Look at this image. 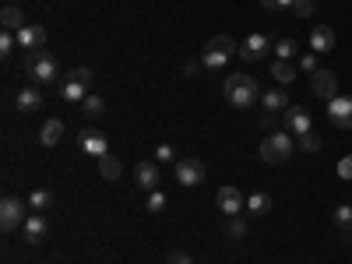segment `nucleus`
I'll return each instance as SVG.
<instances>
[{
    "label": "nucleus",
    "mask_w": 352,
    "mask_h": 264,
    "mask_svg": "<svg viewBox=\"0 0 352 264\" xmlns=\"http://www.w3.org/2000/svg\"><path fill=\"white\" fill-rule=\"evenodd\" d=\"M25 74L32 78V85L46 88L53 81H60V67H56V56L50 50H32L25 53Z\"/></svg>",
    "instance_id": "nucleus-1"
},
{
    "label": "nucleus",
    "mask_w": 352,
    "mask_h": 264,
    "mask_svg": "<svg viewBox=\"0 0 352 264\" xmlns=\"http://www.w3.org/2000/svg\"><path fill=\"white\" fill-rule=\"evenodd\" d=\"M222 96L229 99V106H236V109H247L261 99V88L250 74H226L222 81Z\"/></svg>",
    "instance_id": "nucleus-2"
},
{
    "label": "nucleus",
    "mask_w": 352,
    "mask_h": 264,
    "mask_svg": "<svg viewBox=\"0 0 352 264\" xmlns=\"http://www.w3.org/2000/svg\"><path fill=\"white\" fill-rule=\"evenodd\" d=\"M232 56H240V46L232 43L229 36H215V39H208L204 43V50H201V64L208 67V71H222Z\"/></svg>",
    "instance_id": "nucleus-3"
},
{
    "label": "nucleus",
    "mask_w": 352,
    "mask_h": 264,
    "mask_svg": "<svg viewBox=\"0 0 352 264\" xmlns=\"http://www.w3.org/2000/svg\"><path fill=\"white\" fill-rule=\"evenodd\" d=\"M92 71L88 67H74V71H67L64 78H60V96H64V102H71V106H81L85 99H88V88H92Z\"/></svg>",
    "instance_id": "nucleus-4"
},
{
    "label": "nucleus",
    "mask_w": 352,
    "mask_h": 264,
    "mask_svg": "<svg viewBox=\"0 0 352 264\" xmlns=\"http://www.w3.org/2000/svg\"><path fill=\"white\" fill-rule=\"evenodd\" d=\"M292 134L289 131H272L268 138L261 141V159L268 162V166H282V162H289V155H292Z\"/></svg>",
    "instance_id": "nucleus-5"
},
{
    "label": "nucleus",
    "mask_w": 352,
    "mask_h": 264,
    "mask_svg": "<svg viewBox=\"0 0 352 264\" xmlns=\"http://www.w3.org/2000/svg\"><path fill=\"white\" fill-rule=\"evenodd\" d=\"M25 219H28V204L18 194H4V201H0V229L14 232L25 226Z\"/></svg>",
    "instance_id": "nucleus-6"
},
{
    "label": "nucleus",
    "mask_w": 352,
    "mask_h": 264,
    "mask_svg": "<svg viewBox=\"0 0 352 264\" xmlns=\"http://www.w3.org/2000/svg\"><path fill=\"white\" fill-rule=\"evenodd\" d=\"M328 120L338 131H352V96H335L328 102Z\"/></svg>",
    "instance_id": "nucleus-7"
},
{
    "label": "nucleus",
    "mask_w": 352,
    "mask_h": 264,
    "mask_svg": "<svg viewBox=\"0 0 352 264\" xmlns=\"http://www.w3.org/2000/svg\"><path fill=\"white\" fill-rule=\"evenodd\" d=\"M204 180V162L201 159H180L176 162V184L180 187H197Z\"/></svg>",
    "instance_id": "nucleus-8"
},
{
    "label": "nucleus",
    "mask_w": 352,
    "mask_h": 264,
    "mask_svg": "<svg viewBox=\"0 0 352 264\" xmlns=\"http://www.w3.org/2000/svg\"><path fill=\"white\" fill-rule=\"evenodd\" d=\"M268 50H275L272 46V39L268 36H261V32H254V36H247L243 43H240V56L243 60H264V56H268Z\"/></svg>",
    "instance_id": "nucleus-9"
},
{
    "label": "nucleus",
    "mask_w": 352,
    "mask_h": 264,
    "mask_svg": "<svg viewBox=\"0 0 352 264\" xmlns=\"http://www.w3.org/2000/svg\"><path fill=\"white\" fill-rule=\"evenodd\" d=\"M14 39H18V50H46V28L43 25H25V28H18L14 32Z\"/></svg>",
    "instance_id": "nucleus-10"
},
{
    "label": "nucleus",
    "mask_w": 352,
    "mask_h": 264,
    "mask_svg": "<svg viewBox=\"0 0 352 264\" xmlns=\"http://www.w3.org/2000/svg\"><path fill=\"white\" fill-rule=\"evenodd\" d=\"M134 180H138V187L141 190H159V162L155 159H141L138 166H134Z\"/></svg>",
    "instance_id": "nucleus-11"
},
{
    "label": "nucleus",
    "mask_w": 352,
    "mask_h": 264,
    "mask_svg": "<svg viewBox=\"0 0 352 264\" xmlns=\"http://www.w3.org/2000/svg\"><path fill=\"white\" fill-rule=\"evenodd\" d=\"M215 204H219V212H222V215H240V212L247 208V201H243V194H240L236 187H219Z\"/></svg>",
    "instance_id": "nucleus-12"
},
{
    "label": "nucleus",
    "mask_w": 352,
    "mask_h": 264,
    "mask_svg": "<svg viewBox=\"0 0 352 264\" xmlns=\"http://www.w3.org/2000/svg\"><path fill=\"white\" fill-rule=\"evenodd\" d=\"M310 88H314L317 99L331 102V99L338 96V78H335L331 71H317V74H310Z\"/></svg>",
    "instance_id": "nucleus-13"
},
{
    "label": "nucleus",
    "mask_w": 352,
    "mask_h": 264,
    "mask_svg": "<svg viewBox=\"0 0 352 264\" xmlns=\"http://www.w3.org/2000/svg\"><path fill=\"white\" fill-rule=\"evenodd\" d=\"M310 124H314V116L307 106H289L285 109V131L289 134H310Z\"/></svg>",
    "instance_id": "nucleus-14"
},
{
    "label": "nucleus",
    "mask_w": 352,
    "mask_h": 264,
    "mask_svg": "<svg viewBox=\"0 0 352 264\" xmlns=\"http://www.w3.org/2000/svg\"><path fill=\"white\" fill-rule=\"evenodd\" d=\"M21 236H25L28 247H39V243H43V236H46V219H43V212H36V215H28V219H25Z\"/></svg>",
    "instance_id": "nucleus-15"
},
{
    "label": "nucleus",
    "mask_w": 352,
    "mask_h": 264,
    "mask_svg": "<svg viewBox=\"0 0 352 264\" xmlns=\"http://www.w3.org/2000/svg\"><path fill=\"white\" fill-rule=\"evenodd\" d=\"M310 50H314L317 56L335 50V32H331V25H314V28H310Z\"/></svg>",
    "instance_id": "nucleus-16"
},
{
    "label": "nucleus",
    "mask_w": 352,
    "mask_h": 264,
    "mask_svg": "<svg viewBox=\"0 0 352 264\" xmlns=\"http://www.w3.org/2000/svg\"><path fill=\"white\" fill-rule=\"evenodd\" d=\"M81 152H85V155H92V159L109 155V148H106V134H102V131H81Z\"/></svg>",
    "instance_id": "nucleus-17"
},
{
    "label": "nucleus",
    "mask_w": 352,
    "mask_h": 264,
    "mask_svg": "<svg viewBox=\"0 0 352 264\" xmlns=\"http://www.w3.org/2000/svg\"><path fill=\"white\" fill-rule=\"evenodd\" d=\"M14 106H18L21 113H36V109L43 106V92H39V85H25V88H18Z\"/></svg>",
    "instance_id": "nucleus-18"
},
{
    "label": "nucleus",
    "mask_w": 352,
    "mask_h": 264,
    "mask_svg": "<svg viewBox=\"0 0 352 264\" xmlns=\"http://www.w3.org/2000/svg\"><path fill=\"white\" fill-rule=\"evenodd\" d=\"M261 102H264V109H268V113H285L292 102H289V96L282 92V88H268V92H261Z\"/></svg>",
    "instance_id": "nucleus-19"
},
{
    "label": "nucleus",
    "mask_w": 352,
    "mask_h": 264,
    "mask_svg": "<svg viewBox=\"0 0 352 264\" xmlns=\"http://www.w3.org/2000/svg\"><path fill=\"white\" fill-rule=\"evenodd\" d=\"M0 25H4V32H18V28H25V14H21V8L8 4L4 11H0Z\"/></svg>",
    "instance_id": "nucleus-20"
},
{
    "label": "nucleus",
    "mask_w": 352,
    "mask_h": 264,
    "mask_svg": "<svg viewBox=\"0 0 352 264\" xmlns=\"http://www.w3.org/2000/svg\"><path fill=\"white\" fill-rule=\"evenodd\" d=\"M296 74H300V67L292 64V60H275V67H272V78L278 85H292V81H296Z\"/></svg>",
    "instance_id": "nucleus-21"
},
{
    "label": "nucleus",
    "mask_w": 352,
    "mask_h": 264,
    "mask_svg": "<svg viewBox=\"0 0 352 264\" xmlns=\"http://www.w3.org/2000/svg\"><path fill=\"white\" fill-rule=\"evenodd\" d=\"M60 138H64V120H56V116H53V120H46V124H43V131H39V141H43L46 148H50V144H56Z\"/></svg>",
    "instance_id": "nucleus-22"
},
{
    "label": "nucleus",
    "mask_w": 352,
    "mask_h": 264,
    "mask_svg": "<svg viewBox=\"0 0 352 264\" xmlns=\"http://www.w3.org/2000/svg\"><path fill=\"white\" fill-rule=\"evenodd\" d=\"M120 173H124V166H120V159H116V155H102L99 159V176H102V180H116Z\"/></svg>",
    "instance_id": "nucleus-23"
},
{
    "label": "nucleus",
    "mask_w": 352,
    "mask_h": 264,
    "mask_svg": "<svg viewBox=\"0 0 352 264\" xmlns=\"http://www.w3.org/2000/svg\"><path fill=\"white\" fill-rule=\"evenodd\" d=\"M247 212H250V215H268V212H272V197L261 194V190L250 194V197H247Z\"/></svg>",
    "instance_id": "nucleus-24"
},
{
    "label": "nucleus",
    "mask_w": 352,
    "mask_h": 264,
    "mask_svg": "<svg viewBox=\"0 0 352 264\" xmlns=\"http://www.w3.org/2000/svg\"><path fill=\"white\" fill-rule=\"evenodd\" d=\"M50 204H53V190H46V187L28 194V208H32V212H46Z\"/></svg>",
    "instance_id": "nucleus-25"
},
{
    "label": "nucleus",
    "mask_w": 352,
    "mask_h": 264,
    "mask_svg": "<svg viewBox=\"0 0 352 264\" xmlns=\"http://www.w3.org/2000/svg\"><path fill=\"white\" fill-rule=\"evenodd\" d=\"M275 53H278V60H296V56H300V43L296 39H278Z\"/></svg>",
    "instance_id": "nucleus-26"
},
{
    "label": "nucleus",
    "mask_w": 352,
    "mask_h": 264,
    "mask_svg": "<svg viewBox=\"0 0 352 264\" xmlns=\"http://www.w3.org/2000/svg\"><path fill=\"white\" fill-rule=\"evenodd\" d=\"M226 236H232V240L247 236V219H240V215H229V222H226Z\"/></svg>",
    "instance_id": "nucleus-27"
},
{
    "label": "nucleus",
    "mask_w": 352,
    "mask_h": 264,
    "mask_svg": "<svg viewBox=\"0 0 352 264\" xmlns=\"http://www.w3.org/2000/svg\"><path fill=\"white\" fill-rule=\"evenodd\" d=\"M81 109H85L88 116H102V113H106V99H102V96H92V92H88V99L81 102Z\"/></svg>",
    "instance_id": "nucleus-28"
},
{
    "label": "nucleus",
    "mask_w": 352,
    "mask_h": 264,
    "mask_svg": "<svg viewBox=\"0 0 352 264\" xmlns=\"http://www.w3.org/2000/svg\"><path fill=\"white\" fill-rule=\"evenodd\" d=\"M335 226L338 229H352V204H338L335 208Z\"/></svg>",
    "instance_id": "nucleus-29"
},
{
    "label": "nucleus",
    "mask_w": 352,
    "mask_h": 264,
    "mask_svg": "<svg viewBox=\"0 0 352 264\" xmlns=\"http://www.w3.org/2000/svg\"><path fill=\"white\" fill-rule=\"evenodd\" d=\"M144 208H148V215H159V212L166 208V194H162V190H152V194H148V204H144Z\"/></svg>",
    "instance_id": "nucleus-30"
},
{
    "label": "nucleus",
    "mask_w": 352,
    "mask_h": 264,
    "mask_svg": "<svg viewBox=\"0 0 352 264\" xmlns=\"http://www.w3.org/2000/svg\"><path fill=\"white\" fill-rule=\"evenodd\" d=\"M300 74H317L320 67H317V53H307V56H300Z\"/></svg>",
    "instance_id": "nucleus-31"
},
{
    "label": "nucleus",
    "mask_w": 352,
    "mask_h": 264,
    "mask_svg": "<svg viewBox=\"0 0 352 264\" xmlns=\"http://www.w3.org/2000/svg\"><path fill=\"white\" fill-rule=\"evenodd\" d=\"M14 46H18L14 32H0V56H11V53H14Z\"/></svg>",
    "instance_id": "nucleus-32"
},
{
    "label": "nucleus",
    "mask_w": 352,
    "mask_h": 264,
    "mask_svg": "<svg viewBox=\"0 0 352 264\" xmlns=\"http://www.w3.org/2000/svg\"><path fill=\"white\" fill-rule=\"evenodd\" d=\"M155 162H180V159H176L173 144H159V148H155Z\"/></svg>",
    "instance_id": "nucleus-33"
},
{
    "label": "nucleus",
    "mask_w": 352,
    "mask_h": 264,
    "mask_svg": "<svg viewBox=\"0 0 352 264\" xmlns=\"http://www.w3.org/2000/svg\"><path fill=\"white\" fill-rule=\"evenodd\" d=\"M296 0H261V8L264 11H285V8H292Z\"/></svg>",
    "instance_id": "nucleus-34"
},
{
    "label": "nucleus",
    "mask_w": 352,
    "mask_h": 264,
    "mask_svg": "<svg viewBox=\"0 0 352 264\" xmlns=\"http://www.w3.org/2000/svg\"><path fill=\"white\" fill-rule=\"evenodd\" d=\"M292 14L310 18V14H314V0H296V4H292Z\"/></svg>",
    "instance_id": "nucleus-35"
},
{
    "label": "nucleus",
    "mask_w": 352,
    "mask_h": 264,
    "mask_svg": "<svg viewBox=\"0 0 352 264\" xmlns=\"http://www.w3.org/2000/svg\"><path fill=\"white\" fill-rule=\"evenodd\" d=\"M300 141H303V148L307 152H320V138L310 131V134H300Z\"/></svg>",
    "instance_id": "nucleus-36"
},
{
    "label": "nucleus",
    "mask_w": 352,
    "mask_h": 264,
    "mask_svg": "<svg viewBox=\"0 0 352 264\" xmlns=\"http://www.w3.org/2000/svg\"><path fill=\"white\" fill-rule=\"evenodd\" d=\"M338 176H342V180H352V155H345L338 162Z\"/></svg>",
    "instance_id": "nucleus-37"
},
{
    "label": "nucleus",
    "mask_w": 352,
    "mask_h": 264,
    "mask_svg": "<svg viewBox=\"0 0 352 264\" xmlns=\"http://www.w3.org/2000/svg\"><path fill=\"white\" fill-rule=\"evenodd\" d=\"M169 264H194V261H190L184 250H176V254H169Z\"/></svg>",
    "instance_id": "nucleus-38"
},
{
    "label": "nucleus",
    "mask_w": 352,
    "mask_h": 264,
    "mask_svg": "<svg viewBox=\"0 0 352 264\" xmlns=\"http://www.w3.org/2000/svg\"><path fill=\"white\" fill-rule=\"evenodd\" d=\"M201 67H204L201 60H187V64H184V74H197Z\"/></svg>",
    "instance_id": "nucleus-39"
},
{
    "label": "nucleus",
    "mask_w": 352,
    "mask_h": 264,
    "mask_svg": "<svg viewBox=\"0 0 352 264\" xmlns=\"http://www.w3.org/2000/svg\"><path fill=\"white\" fill-rule=\"evenodd\" d=\"M8 4H11V0H8Z\"/></svg>",
    "instance_id": "nucleus-40"
}]
</instances>
